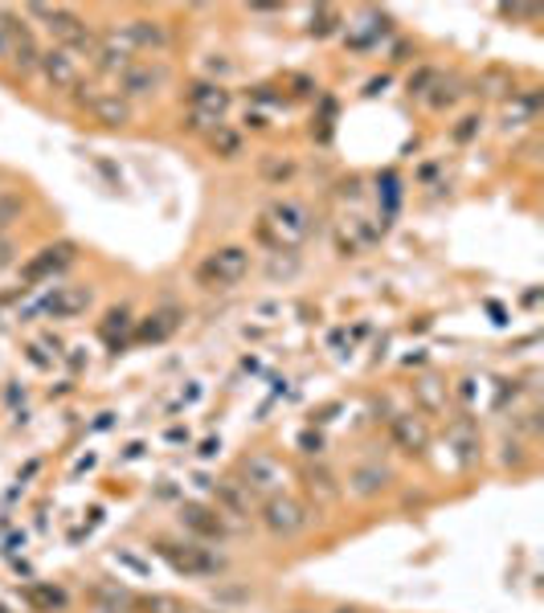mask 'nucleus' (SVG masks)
Returning a JSON list of instances; mask_svg holds the SVG:
<instances>
[{
    "label": "nucleus",
    "instance_id": "20",
    "mask_svg": "<svg viewBox=\"0 0 544 613\" xmlns=\"http://www.w3.org/2000/svg\"><path fill=\"white\" fill-rule=\"evenodd\" d=\"M254 173H259L262 185L283 188L286 180H295V173H300V164L291 160V156H279V152H262L259 164H254Z\"/></svg>",
    "mask_w": 544,
    "mask_h": 613
},
{
    "label": "nucleus",
    "instance_id": "22",
    "mask_svg": "<svg viewBox=\"0 0 544 613\" xmlns=\"http://www.w3.org/2000/svg\"><path fill=\"white\" fill-rule=\"evenodd\" d=\"M463 94H467V91H463V82H459V79H447V74H442V79L435 82V91L426 94L422 103H426L430 111H435V115H442V111L454 107V103H459Z\"/></svg>",
    "mask_w": 544,
    "mask_h": 613
},
{
    "label": "nucleus",
    "instance_id": "11",
    "mask_svg": "<svg viewBox=\"0 0 544 613\" xmlns=\"http://www.w3.org/2000/svg\"><path fill=\"white\" fill-rule=\"evenodd\" d=\"M136 62V45H132V38H127V25L123 29H107L103 38H98V50H95V66L103 70V74H115L119 79L123 70Z\"/></svg>",
    "mask_w": 544,
    "mask_h": 613
},
{
    "label": "nucleus",
    "instance_id": "6",
    "mask_svg": "<svg viewBox=\"0 0 544 613\" xmlns=\"http://www.w3.org/2000/svg\"><path fill=\"white\" fill-rule=\"evenodd\" d=\"M286 467L274 458V454L266 450H254V454H245L242 458V487L245 491H259V495H283L286 491Z\"/></svg>",
    "mask_w": 544,
    "mask_h": 613
},
{
    "label": "nucleus",
    "instance_id": "10",
    "mask_svg": "<svg viewBox=\"0 0 544 613\" xmlns=\"http://www.w3.org/2000/svg\"><path fill=\"white\" fill-rule=\"evenodd\" d=\"M38 74H41V82H45V86H50L54 94H70L82 82L79 58H70L62 45H57V50H41Z\"/></svg>",
    "mask_w": 544,
    "mask_h": 613
},
{
    "label": "nucleus",
    "instance_id": "27",
    "mask_svg": "<svg viewBox=\"0 0 544 613\" xmlns=\"http://www.w3.org/2000/svg\"><path fill=\"white\" fill-rule=\"evenodd\" d=\"M341 29V9H332V4H320L312 13V33L315 38H332Z\"/></svg>",
    "mask_w": 544,
    "mask_h": 613
},
{
    "label": "nucleus",
    "instance_id": "14",
    "mask_svg": "<svg viewBox=\"0 0 544 613\" xmlns=\"http://www.w3.org/2000/svg\"><path fill=\"white\" fill-rule=\"evenodd\" d=\"M127 38L136 45V54H144V50L168 54L172 50V29L164 25L160 17H136V21H127Z\"/></svg>",
    "mask_w": 544,
    "mask_h": 613
},
{
    "label": "nucleus",
    "instance_id": "25",
    "mask_svg": "<svg viewBox=\"0 0 544 613\" xmlns=\"http://www.w3.org/2000/svg\"><path fill=\"white\" fill-rule=\"evenodd\" d=\"M136 328V320H132V306H111L107 315H103V340H111L115 344V335H127Z\"/></svg>",
    "mask_w": 544,
    "mask_h": 613
},
{
    "label": "nucleus",
    "instance_id": "4",
    "mask_svg": "<svg viewBox=\"0 0 544 613\" xmlns=\"http://www.w3.org/2000/svg\"><path fill=\"white\" fill-rule=\"evenodd\" d=\"M250 262L254 258H250L245 246H221V250H213L197 267V282H201L205 291H233L250 274Z\"/></svg>",
    "mask_w": 544,
    "mask_h": 613
},
{
    "label": "nucleus",
    "instance_id": "35",
    "mask_svg": "<svg viewBox=\"0 0 544 613\" xmlns=\"http://www.w3.org/2000/svg\"><path fill=\"white\" fill-rule=\"evenodd\" d=\"M245 127H250V132H266L271 123H266V115H259V111H245Z\"/></svg>",
    "mask_w": 544,
    "mask_h": 613
},
{
    "label": "nucleus",
    "instance_id": "8",
    "mask_svg": "<svg viewBox=\"0 0 544 613\" xmlns=\"http://www.w3.org/2000/svg\"><path fill=\"white\" fill-rule=\"evenodd\" d=\"M70 262H74V241H54V246L38 250L25 267H21V282H25V287H41V282H50L54 274H62Z\"/></svg>",
    "mask_w": 544,
    "mask_h": 613
},
{
    "label": "nucleus",
    "instance_id": "2",
    "mask_svg": "<svg viewBox=\"0 0 544 613\" xmlns=\"http://www.w3.org/2000/svg\"><path fill=\"white\" fill-rule=\"evenodd\" d=\"M21 17L45 21V29L62 41V50H66L70 58H95L98 33L86 25V17L74 13V9H62V4H25V13Z\"/></svg>",
    "mask_w": 544,
    "mask_h": 613
},
{
    "label": "nucleus",
    "instance_id": "39",
    "mask_svg": "<svg viewBox=\"0 0 544 613\" xmlns=\"http://www.w3.org/2000/svg\"><path fill=\"white\" fill-rule=\"evenodd\" d=\"M336 613H356V610H336Z\"/></svg>",
    "mask_w": 544,
    "mask_h": 613
},
{
    "label": "nucleus",
    "instance_id": "17",
    "mask_svg": "<svg viewBox=\"0 0 544 613\" xmlns=\"http://www.w3.org/2000/svg\"><path fill=\"white\" fill-rule=\"evenodd\" d=\"M180 523L201 540H221L226 536V520H221L218 507H201V503H185L180 507Z\"/></svg>",
    "mask_w": 544,
    "mask_h": 613
},
{
    "label": "nucleus",
    "instance_id": "16",
    "mask_svg": "<svg viewBox=\"0 0 544 613\" xmlns=\"http://www.w3.org/2000/svg\"><path fill=\"white\" fill-rule=\"evenodd\" d=\"M389 482H394V470L389 467H381V463H360V467H353V475H348V491H353L356 499H377Z\"/></svg>",
    "mask_w": 544,
    "mask_h": 613
},
{
    "label": "nucleus",
    "instance_id": "28",
    "mask_svg": "<svg viewBox=\"0 0 544 613\" xmlns=\"http://www.w3.org/2000/svg\"><path fill=\"white\" fill-rule=\"evenodd\" d=\"M438 79H442V70H438V66H418L414 74H409L406 86H409V94H418V98H426V94L435 91V82H438Z\"/></svg>",
    "mask_w": 544,
    "mask_h": 613
},
{
    "label": "nucleus",
    "instance_id": "13",
    "mask_svg": "<svg viewBox=\"0 0 544 613\" xmlns=\"http://www.w3.org/2000/svg\"><path fill=\"white\" fill-rule=\"evenodd\" d=\"M91 303H95V291H91V287H54V291L41 299V311H45L50 320H74V315H82Z\"/></svg>",
    "mask_w": 544,
    "mask_h": 613
},
{
    "label": "nucleus",
    "instance_id": "7",
    "mask_svg": "<svg viewBox=\"0 0 544 613\" xmlns=\"http://www.w3.org/2000/svg\"><path fill=\"white\" fill-rule=\"evenodd\" d=\"M156 552L185 576H213L221 569V557H213V552L201 544H168V540H160Z\"/></svg>",
    "mask_w": 544,
    "mask_h": 613
},
{
    "label": "nucleus",
    "instance_id": "34",
    "mask_svg": "<svg viewBox=\"0 0 544 613\" xmlns=\"http://www.w3.org/2000/svg\"><path fill=\"white\" fill-rule=\"evenodd\" d=\"M17 262V241L9 233H0V270H9Z\"/></svg>",
    "mask_w": 544,
    "mask_h": 613
},
{
    "label": "nucleus",
    "instance_id": "32",
    "mask_svg": "<svg viewBox=\"0 0 544 613\" xmlns=\"http://www.w3.org/2000/svg\"><path fill=\"white\" fill-rule=\"evenodd\" d=\"M205 70H209V82H221V79H230L233 74V62L226 54H209L205 58Z\"/></svg>",
    "mask_w": 544,
    "mask_h": 613
},
{
    "label": "nucleus",
    "instance_id": "23",
    "mask_svg": "<svg viewBox=\"0 0 544 613\" xmlns=\"http://www.w3.org/2000/svg\"><path fill=\"white\" fill-rule=\"evenodd\" d=\"M218 511L221 516H250V499H245L242 482H218Z\"/></svg>",
    "mask_w": 544,
    "mask_h": 613
},
{
    "label": "nucleus",
    "instance_id": "26",
    "mask_svg": "<svg viewBox=\"0 0 544 613\" xmlns=\"http://www.w3.org/2000/svg\"><path fill=\"white\" fill-rule=\"evenodd\" d=\"M218 123H226V120H218V115H205V111H185L180 115V132H189V135H209V132H218Z\"/></svg>",
    "mask_w": 544,
    "mask_h": 613
},
{
    "label": "nucleus",
    "instance_id": "1",
    "mask_svg": "<svg viewBox=\"0 0 544 613\" xmlns=\"http://www.w3.org/2000/svg\"><path fill=\"white\" fill-rule=\"evenodd\" d=\"M312 221L315 217L307 214V205L295 197H274L259 217V229H254V238L262 246H271L274 253L279 250H300L303 241L312 238Z\"/></svg>",
    "mask_w": 544,
    "mask_h": 613
},
{
    "label": "nucleus",
    "instance_id": "5",
    "mask_svg": "<svg viewBox=\"0 0 544 613\" xmlns=\"http://www.w3.org/2000/svg\"><path fill=\"white\" fill-rule=\"evenodd\" d=\"M262 528L271 536H279V540H295V536L307 532V523H312V516H307V507L295 499V495H271L266 503H262Z\"/></svg>",
    "mask_w": 544,
    "mask_h": 613
},
{
    "label": "nucleus",
    "instance_id": "3",
    "mask_svg": "<svg viewBox=\"0 0 544 613\" xmlns=\"http://www.w3.org/2000/svg\"><path fill=\"white\" fill-rule=\"evenodd\" d=\"M70 98H74V107H79L82 115H91V120L111 127V132H119V127H127V123L136 120V107H132L119 91H98L91 82H79V86L70 91Z\"/></svg>",
    "mask_w": 544,
    "mask_h": 613
},
{
    "label": "nucleus",
    "instance_id": "38",
    "mask_svg": "<svg viewBox=\"0 0 544 613\" xmlns=\"http://www.w3.org/2000/svg\"><path fill=\"white\" fill-rule=\"evenodd\" d=\"M291 613H312V610H291Z\"/></svg>",
    "mask_w": 544,
    "mask_h": 613
},
{
    "label": "nucleus",
    "instance_id": "40",
    "mask_svg": "<svg viewBox=\"0 0 544 613\" xmlns=\"http://www.w3.org/2000/svg\"><path fill=\"white\" fill-rule=\"evenodd\" d=\"M0 613H9V610H4V605H0Z\"/></svg>",
    "mask_w": 544,
    "mask_h": 613
},
{
    "label": "nucleus",
    "instance_id": "12",
    "mask_svg": "<svg viewBox=\"0 0 544 613\" xmlns=\"http://www.w3.org/2000/svg\"><path fill=\"white\" fill-rule=\"evenodd\" d=\"M185 103H189V111H205V115H218V120H226V111L233 107V94L226 82H209V79H197L185 86Z\"/></svg>",
    "mask_w": 544,
    "mask_h": 613
},
{
    "label": "nucleus",
    "instance_id": "9",
    "mask_svg": "<svg viewBox=\"0 0 544 613\" xmlns=\"http://www.w3.org/2000/svg\"><path fill=\"white\" fill-rule=\"evenodd\" d=\"M164 82H168V70H164L160 62H132V66L119 74V94L127 98V103L156 98Z\"/></svg>",
    "mask_w": 544,
    "mask_h": 613
},
{
    "label": "nucleus",
    "instance_id": "21",
    "mask_svg": "<svg viewBox=\"0 0 544 613\" xmlns=\"http://www.w3.org/2000/svg\"><path fill=\"white\" fill-rule=\"evenodd\" d=\"M389 434H394V441L406 454H422L426 450V426L414 414L394 417V422H389Z\"/></svg>",
    "mask_w": 544,
    "mask_h": 613
},
{
    "label": "nucleus",
    "instance_id": "24",
    "mask_svg": "<svg viewBox=\"0 0 544 613\" xmlns=\"http://www.w3.org/2000/svg\"><path fill=\"white\" fill-rule=\"evenodd\" d=\"M25 601L33 605V610H45V613L66 610V593H62V589H50V585H29Z\"/></svg>",
    "mask_w": 544,
    "mask_h": 613
},
{
    "label": "nucleus",
    "instance_id": "36",
    "mask_svg": "<svg viewBox=\"0 0 544 613\" xmlns=\"http://www.w3.org/2000/svg\"><path fill=\"white\" fill-rule=\"evenodd\" d=\"M300 446H303V454H320V450H324V438H320V434H315V438H312V434H303Z\"/></svg>",
    "mask_w": 544,
    "mask_h": 613
},
{
    "label": "nucleus",
    "instance_id": "18",
    "mask_svg": "<svg viewBox=\"0 0 544 613\" xmlns=\"http://www.w3.org/2000/svg\"><path fill=\"white\" fill-rule=\"evenodd\" d=\"M303 491L312 495L315 507H332V503H341L344 487L327 467H307L303 470Z\"/></svg>",
    "mask_w": 544,
    "mask_h": 613
},
{
    "label": "nucleus",
    "instance_id": "33",
    "mask_svg": "<svg viewBox=\"0 0 544 613\" xmlns=\"http://www.w3.org/2000/svg\"><path fill=\"white\" fill-rule=\"evenodd\" d=\"M9 58H13V33H9L4 13H0V66H9Z\"/></svg>",
    "mask_w": 544,
    "mask_h": 613
},
{
    "label": "nucleus",
    "instance_id": "19",
    "mask_svg": "<svg viewBox=\"0 0 544 613\" xmlns=\"http://www.w3.org/2000/svg\"><path fill=\"white\" fill-rule=\"evenodd\" d=\"M205 147H209V156L213 160H242L245 156V135L238 132V127H230V123H218V132L205 135Z\"/></svg>",
    "mask_w": 544,
    "mask_h": 613
},
{
    "label": "nucleus",
    "instance_id": "15",
    "mask_svg": "<svg viewBox=\"0 0 544 613\" xmlns=\"http://www.w3.org/2000/svg\"><path fill=\"white\" fill-rule=\"evenodd\" d=\"M180 320H185L180 306H160V311H151L148 320L136 323V340L139 344H164L168 335H177Z\"/></svg>",
    "mask_w": 544,
    "mask_h": 613
},
{
    "label": "nucleus",
    "instance_id": "29",
    "mask_svg": "<svg viewBox=\"0 0 544 613\" xmlns=\"http://www.w3.org/2000/svg\"><path fill=\"white\" fill-rule=\"evenodd\" d=\"M266 274H271V279H279V274H283V279H295V274H300V253H295V250H279L271 258Z\"/></svg>",
    "mask_w": 544,
    "mask_h": 613
},
{
    "label": "nucleus",
    "instance_id": "31",
    "mask_svg": "<svg viewBox=\"0 0 544 613\" xmlns=\"http://www.w3.org/2000/svg\"><path fill=\"white\" fill-rule=\"evenodd\" d=\"M21 214H25V205H21V200H17L13 193H0V233L13 226V221H17Z\"/></svg>",
    "mask_w": 544,
    "mask_h": 613
},
{
    "label": "nucleus",
    "instance_id": "37",
    "mask_svg": "<svg viewBox=\"0 0 544 613\" xmlns=\"http://www.w3.org/2000/svg\"><path fill=\"white\" fill-rule=\"evenodd\" d=\"M341 197H360V180H341Z\"/></svg>",
    "mask_w": 544,
    "mask_h": 613
},
{
    "label": "nucleus",
    "instance_id": "30",
    "mask_svg": "<svg viewBox=\"0 0 544 613\" xmlns=\"http://www.w3.org/2000/svg\"><path fill=\"white\" fill-rule=\"evenodd\" d=\"M479 132H483V115H463V120H459V127L450 132V139H454V144H471Z\"/></svg>",
    "mask_w": 544,
    "mask_h": 613
}]
</instances>
